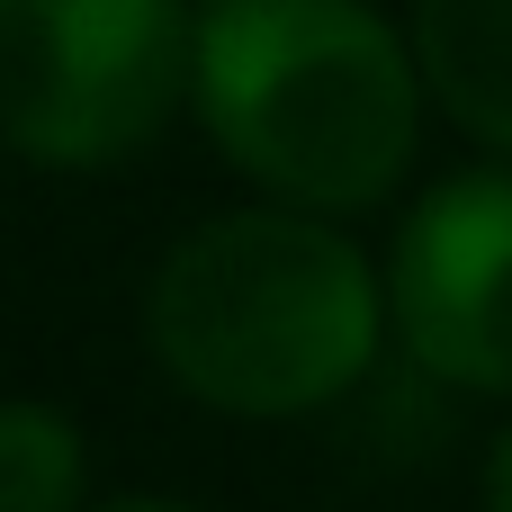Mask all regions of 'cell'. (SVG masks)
Masks as SVG:
<instances>
[{"label":"cell","mask_w":512,"mask_h":512,"mask_svg":"<svg viewBox=\"0 0 512 512\" xmlns=\"http://www.w3.org/2000/svg\"><path fill=\"white\" fill-rule=\"evenodd\" d=\"M99 512H198V504H171V495H126V504H99Z\"/></svg>","instance_id":"8"},{"label":"cell","mask_w":512,"mask_h":512,"mask_svg":"<svg viewBox=\"0 0 512 512\" xmlns=\"http://www.w3.org/2000/svg\"><path fill=\"white\" fill-rule=\"evenodd\" d=\"M81 423L36 396H0V512H81Z\"/></svg>","instance_id":"6"},{"label":"cell","mask_w":512,"mask_h":512,"mask_svg":"<svg viewBox=\"0 0 512 512\" xmlns=\"http://www.w3.org/2000/svg\"><path fill=\"white\" fill-rule=\"evenodd\" d=\"M0 9H9V0H0Z\"/></svg>","instance_id":"9"},{"label":"cell","mask_w":512,"mask_h":512,"mask_svg":"<svg viewBox=\"0 0 512 512\" xmlns=\"http://www.w3.org/2000/svg\"><path fill=\"white\" fill-rule=\"evenodd\" d=\"M423 63L369 0H216L198 18L189 108L279 207L360 216L423 144Z\"/></svg>","instance_id":"2"},{"label":"cell","mask_w":512,"mask_h":512,"mask_svg":"<svg viewBox=\"0 0 512 512\" xmlns=\"http://www.w3.org/2000/svg\"><path fill=\"white\" fill-rule=\"evenodd\" d=\"M189 0H9L0 9V144L36 171H108L189 99Z\"/></svg>","instance_id":"3"},{"label":"cell","mask_w":512,"mask_h":512,"mask_svg":"<svg viewBox=\"0 0 512 512\" xmlns=\"http://www.w3.org/2000/svg\"><path fill=\"white\" fill-rule=\"evenodd\" d=\"M405 36L450 126L512 153V0H414Z\"/></svg>","instance_id":"5"},{"label":"cell","mask_w":512,"mask_h":512,"mask_svg":"<svg viewBox=\"0 0 512 512\" xmlns=\"http://www.w3.org/2000/svg\"><path fill=\"white\" fill-rule=\"evenodd\" d=\"M387 270L306 207H234L189 225L144 297V342L180 396L288 423L342 405L387 342Z\"/></svg>","instance_id":"1"},{"label":"cell","mask_w":512,"mask_h":512,"mask_svg":"<svg viewBox=\"0 0 512 512\" xmlns=\"http://www.w3.org/2000/svg\"><path fill=\"white\" fill-rule=\"evenodd\" d=\"M387 315L441 387L512 396V162L441 180L405 216L387 252Z\"/></svg>","instance_id":"4"},{"label":"cell","mask_w":512,"mask_h":512,"mask_svg":"<svg viewBox=\"0 0 512 512\" xmlns=\"http://www.w3.org/2000/svg\"><path fill=\"white\" fill-rule=\"evenodd\" d=\"M477 512H512V432L486 450V477H477Z\"/></svg>","instance_id":"7"}]
</instances>
